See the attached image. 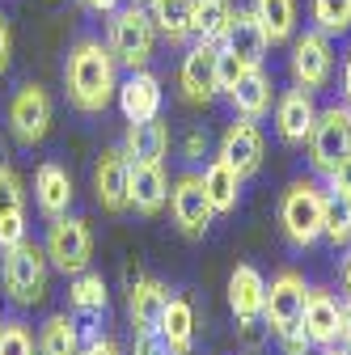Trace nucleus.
Masks as SVG:
<instances>
[{
  "label": "nucleus",
  "instance_id": "c85d7f7f",
  "mask_svg": "<svg viewBox=\"0 0 351 355\" xmlns=\"http://www.w3.org/2000/svg\"><path fill=\"white\" fill-rule=\"evenodd\" d=\"M68 304H72V318H80V322L102 318V313H106V284H102V275H94V271L72 275Z\"/></svg>",
  "mask_w": 351,
  "mask_h": 355
},
{
  "label": "nucleus",
  "instance_id": "5701e85b",
  "mask_svg": "<svg viewBox=\"0 0 351 355\" xmlns=\"http://www.w3.org/2000/svg\"><path fill=\"white\" fill-rule=\"evenodd\" d=\"M262 304H267V279H262L254 266H237L229 275V309L237 322H258Z\"/></svg>",
  "mask_w": 351,
  "mask_h": 355
},
{
  "label": "nucleus",
  "instance_id": "393cba45",
  "mask_svg": "<svg viewBox=\"0 0 351 355\" xmlns=\"http://www.w3.org/2000/svg\"><path fill=\"white\" fill-rule=\"evenodd\" d=\"M199 178H203V191H207L212 211H216V216H229V211L237 207V195H241V182H246V178H241L233 165H225L221 157H216Z\"/></svg>",
  "mask_w": 351,
  "mask_h": 355
},
{
  "label": "nucleus",
  "instance_id": "a19ab883",
  "mask_svg": "<svg viewBox=\"0 0 351 355\" xmlns=\"http://www.w3.org/2000/svg\"><path fill=\"white\" fill-rule=\"evenodd\" d=\"M80 9L94 13V17H110V13L119 9V0H80Z\"/></svg>",
  "mask_w": 351,
  "mask_h": 355
},
{
  "label": "nucleus",
  "instance_id": "473e14b6",
  "mask_svg": "<svg viewBox=\"0 0 351 355\" xmlns=\"http://www.w3.org/2000/svg\"><path fill=\"white\" fill-rule=\"evenodd\" d=\"M322 237L339 250V245H351V199H339V195H326V220H322Z\"/></svg>",
  "mask_w": 351,
  "mask_h": 355
},
{
  "label": "nucleus",
  "instance_id": "1a4fd4ad",
  "mask_svg": "<svg viewBox=\"0 0 351 355\" xmlns=\"http://www.w3.org/2000/svg\"><path fill=\"white\" fill-rule=\"evenodd\" d=\"M216 60H221V42H203L195 38V47L182 51V64H178V89L191 106H207L221 85H216Z\"/></svg>",
  "mask_w": 351,
  "mask_h": 355
},
{
  "label": "nucleus",
  "instance_id": "cd10ccee",
  "mask_svg": "<svg viewBox=\"0 0 351 355\" xmlns=\"http://www.w3.org/2000/svg\"><path fill=\"white\" fill-rule=\"evenodd\" d=\"M38 355H80V326L68 313H51L38 326Z\"/></svg>",
  "mask_w": 351,
  "mask_h": 355
},
{
  "label": "nucleus",
  "instance_id": "9d476101",
  "mask_svg": "<svg viewBox=\"0 0 351 355\" xmlns=\"http://www.w3.org/2000/svg\"><path fill=\"white\" fill-rule=\"evenodd\" d=\"M169 216L178 233L187 237H203L212 229V203H207V191H203V178L199 173H182L178 182L169 187Z\"/></svg>",
  "mask_w": 351,
  "mask_h": 355
},
{
  "label": "nucleus",
  "instance_id": "dca6fc26",
  "mask_svg": "<svg viewBox=\"0 0 351 355\" xmlns=\"http://www.w3.org/2000/svg\"><path fill=\"white\" fill-rule=\"evenodd\" d=\"M300 326H305V334H309L314 347H334V343H339V330H343V304H339L330 292L309 288V292H305Z\"/></svg>",
  "mask_w": 351,
  "mask_h": 355
},
{
  "label": "nucleus",
  "instance_id": "f704fd0d",
  "mask_svg": "<svg viewBox=\"0 0 351 355\" xmlns=\"http://www.w3.org/2000/svg\"><path fill=\"white\" fill-rule=\"evenodd\" d=\"M246 68H250V64H241L229 47H221V60H216V85H221V94H229V89L246 76Z\"/></svg>",
  "mask_w": 351,
  "mask_h": 355
},
{
  "label": "nucleus",
  "instance_id": "f257e3e1",
  "mask_svg": "<svg viewBox=\"0 0 351 355\" xmlns=\"http://www.w3.org/2000/svg\"><path fill=\"white\" fill-rule=\"evenodd\" d=\"M64 89L80 114H102L119 94V60L102 38H76L64 60Z\"/></svg>",
  "mask_w": 351,
  "mask_h": 355
},
{
  "label": "nucleus",
  "instance_id": "79ce46f5",
  "mask_svg": "<svg viewBox=\"0 0 351 355\" xmlns=\"http://www.w3.org/2000/svg\"><path fill=\"white\" fill-rule=\"evenodd\" d=\"M207 148V131H191V136H187V157L191 161H199V153Z\"/></svg>",
  "mask_w": 351,
  "mask_h": 355
},
{
  "label": "nucleus",
  "instance_id": "a878e982",
  "mask_svg": "<svg viewBox=\"0 0 351 355\" xmlns=\"http://www.w3.org/2000/svg\"><path fill=\"white\" fill-rule=\"evenodd\" d=\"M144 9H148V17H153L161 38H169V42H187L191 38L195 0H148Z\"/></svg>",
  "mask_w": 351,
  "mask_h": 355
},
{
  "label": "nucleus",
  "instance_id": "b1692460",
  "mask_svg": "<svg viewBox=\"0 0 351 355\" xmlns=\"http://www.w3.org/2000/svg\"><path fill=\"white\" fill-rule=\"evenodd\" d=\"M123 153L127 161H148V165H161L165 153H169V127L157 119H144V123H131L127 136H123Z\"/></svg>",
  "mask_w": 351,
  "mask_h": 355
},
{
  "label": "nucleus",
  "instance_id": "f8f14e48",
  "mask_svg": "<svg viewBox=\"0 0 351 355\" xmlns=\"http://www.w3.org/2000/svg\"><path fill=\"white\" fill-rule=\"evenodd\" d=\"M127 182H131V161L123 148H106L94 165V191H98V203L102 211L119 216L131 207V195H127Z\"/></svg>",
  "mask_w": 351,
  "mask_h": 355
},
{
  "label": "nucleus",
  "instance_id": "f03ea898",
  "mask_svg": "<svg viewBox=\"0 0 351 355\" xmlns=\"http://www.w3.org/2000/svg\"><path fill=\"white\" fill-rule=\"evenodd\" d=\"M157 26H153V17H148V9L144 5H119L114 13H110V34H106V47H110V55L127 68V72H136V68H148L153 64V55H157Z\"/></svg>",
  "mask_w": 351,
  "mask_h": 355
},
{
  "label": "nucleus",
  "instance_id": "4c0bfd02",
  "mask_svg": "<svg viewBox=\"0 0 351 355\" xmlns=\"http://www.w3.org/2000/svg\"><path fill=\"white\" fill-rule=\"evenodd\" d=\"M326 178H330V195H339V199H351V153H347V157H343V161H339V165H334Z\"/></svg>",
  "mask_w": 351,
  "mask_h": 355
},
{
  "label": "nucleus",
  "instance_id": "f3484780",
  "mask_svg": "<svg viewBox=\"0 0 351 355\" xmlns=\"http://www.w3.org/2000/svg\"><path fill=\"white\" fill-rule=\"evenodd\" d=\"M229 106L237 110V119H262V114H271V102H275V85H271V76L262 72V64L258 68H246V76L229 89Z\"/></svg>",
  "mask_w": 351,
  "mask_h": 355
},
{
  "label": "nucleus",
  "instance_id": "c03bdc74",
  "mask_svg": "<svg viewBox=\"0 0 351 355\" xmlns=\"http://www.w3.org/2000/svg\"><path fill=\"white\" fill-rule=\"evenodd\" d=\"M343 102L351 106V51H347V60H343Z\"/></svg>",
  "mask_w": 351,
  "mask_h": 355
},
{
  "label": "nucleus",
  "instance_id": "c756f323",
  "mask_svg": "<svg viewBox=\"0 0 351 355\" xmlns=\"http://www.w3.org/2000/svg\"><path fill=\"white\" fill-rule=\"evenodd\" d=\"M157 330L169 338V347H178L182 355H191V343H195V309H191V300L169 296V304H165Z\"/></svg>",
  "mask_w": 351,
  "mask_h": 355
},
{
  "label": "nucleus",
  "instance_id": "aec40b11",
  "mask_svg": "<svg viewBox=\"0 0 351 355\" xmlns=\"http://www.w3.org/2000/svg\"><path fill=\"white\" fill-rule=\"evenodd\" d=\"M72 195H76V191H72V178H68L64 165H55V161L38 165V173H34V203H38L42 216H47V220L68 216Z\"/></svg>",
  "mask_w": 351,
  "mask_h": 355
},
{
  "label": "nucleus",
  "instance_id": "39448f33",
  "mask_svg": "<svg viewBox=\"0 0 351 355\" xmlns=\"http://www.w3.org/2000/svg\"><path fill=\"white\" fill-rule=\"evenodd\" d=\"M42 250H47L51 266L60 275H80V271H89V258H94V233L85 220L76 216H55L47 220V241H42Z\"/></svg>",
  "mask_w": 351,
  "mask_h": 355
},
{
  "label": "nucleus",
  "instance_id": "58836bf2",
  "mask_svg": "<svg viewBox=\"0 0 351 355\" xmlns=\"http://www.w3.org/2000/svg\"><path fill=\"white\" fill-rule=\"evenodd\" d=\"M9 60H13V26H9L5 13H0V76L9 72Z\"/></svg>",
  "mask_w": 351,
  "mask_h": 355
},
{
  "label": "nucleus",
  "instance_id": "9b49d317",
  "mask_svg": "<svg viewBox=\"0 0 351 355\" xmlns=\"http://www.w3.org/2000/svg\"><path fill=\"white\" fill-rule=\"evenodd\" d=\"M262 157H267V140H262L258 123L254 119H233L221 136V161L233 165L241 178H250V173L262 169Z\"/></svg>",
  "mask_w": 351,
  "mask_h": 355
},
{
  "label": "nucleus",
  "instance_id": "6e6552de",
  "mask_svg": "<svg viewBox=\"0 0 351 355\" xmlns=\"http://www.w3.org/2000/svg\"><path fill=\"white\" fill-rule=\"evenodd\" d=\"M288 68H292V80H296L300 89H309V94L326 89L330 76H334V47H330V38H326L322 30L296 34V38H292Z\"/></svg>",
  "mask_w": 351,
  "mask_h": 355
},
{
  "label": "nucleus",
  "instance_id": "0eeeda50",
  "mask_svg": "<svg viewBox=\"0 0 351 355\" xmlns=\"http://www.w3.org/2000/svg\"><path fill=\"white\" fill-rule=\"evenodd\" d=\"M9 131L22 148H38L51 131V94L42 85H22L9 98Z\"/></svg>",
  "mask_w": 351,
  "mask_h": 355
},
{
  "label": "nucleus",
  "instance_id": "e433bc0d",
  "mask_svg": "<svg viewBox=\"0 0 351 355\" xmlns=\"http://www.w3.org/2000/svg\"><path fill=\"white\" fill-rule=\"evenodd\" d=\"M275 343H280V351H284V355H309V347H314L300 322H296V326H288V330H280V334H275Z\"/></svg>",
  "mask_w": 351,
  "mask_h": 355
},
{
  "label": "nucleus",
  "instance_id": "49530a36",
  "mask_svg": "<svg viewBox=\"0 0 351 355\" xmlns=\"http://www.w3.org/2000/svg\"><path fill=\"white\" fill-rule=\"evenodd\" d=\"M322 355H347V351H334V347H326V351H322Z\"/></svg>",
  "mask_w": 351,
  "mask_h": 355
},
{
  "label": "nucleus",
  "instance_id": "ea45409f",
  "mask_svg": "<svg viewBox=\"0 0 351 355\" xmlns=\"http://www.w3.org/2000/svg\"><path fill=\"white\" fill-rule=\"evenodd\" d=\"M80 355H123V351H119V343H114V338H102V334H94L89 343L80 347Z\"/></svg>",
  "mask_w": 351,
  "mask_h": 355
},
{
  "label": "nucleus",
  "instance_id": "2f4dec72",
  "mask_svg": "<svg viewBox=\"0 0 351 355\" xmlns=\"http://www.w3.org/2000/svg\"><path fill=\"white\" fill-rule=\"evenodd\" d=\"M309 17H314V30H322L326 38L347 34L351 30V0H309Z\"/></svg>",
  "mask_w": 351,
  "mask_h": 355
},
{
  "label": "nucleus",
  "instance_id": "ddd939ff",
  "mask_svg": "<svg viewBox=\"0 0 351 355\" xmlns=\"http://www.w3.org/2000/svg\"><path fill=\"white\" fill-rule=\"evenodd\" d=\"M305 279L296 275V271H280L271 284H267V304H262V318H267V326H271V334H280V330H288V326H296L300 322V313H305Z\"/></svg>",
  "mask_w": 351,
  "mask_h": 355
},
{
  "label": "nucleus",
  "instance_id": "a18cd8bd",
  "mask_svg": "<svg viewBox=\"0 0 351 355\" xmlns=\"http://www.w3.org/2000/svg\"><path fill=\"white\" fill-rule=\"evenodd\" d=\"M343 292H347V300H351V254L343 258Z\"/></svg>",
  "mask_w": 351,
  "mask_h": 355
},
{
  "label": "nucleus",
  "instance_id": "2eb2a0df",
  "mask_svg": "<svg viewBox=\"0 0 351 355\" xmlns=\"http://www.w3.org/2000/svg\"><path fill=\"white\" fill-rule=\"evenodd\" d=\"M119 110H123V119L127 123H144V119H157L161 114V102H165V94H161V80L148 72V68H136V72H127V80L119 85Z\"/></svg>",
  "mask_w": 351,
  "mask_h": 355
},
{
  "label": "nucleus",
  "instance_id": "412c9836",
  "mask_svg": "<svg viewBox=\"0 0 351 355\" xmlns=\"http://www.w3.org/2000/svg\"><path fill=\"white\" fill-rule=\"evenodd\" d=\"M169 304V288L161 279H131L127 288V313H131V326L136 330H157L161 326V313Z\"/></svg>",
  "mask_w": 351,
  "mask_h": 355
},
{
  "label": "nucleus",
  "instance_id": "20e7f679",
  "mask_svg": "<svg viewBox=\"0 0 351 355\" xmlns=\"http://www.w3.org/2000/svg\"><path fill=\"white\" fill-rule=\"evenodd\" d=\"M322 220H326V195L318 191V182H292L280 195V229L296 250H309L322 237Z\"/></svg>",
  "mask_w": 351,
  "mask_h": 355
},
{
  "label": "nucleus",
  "instance_id": "6ab92c4d",
  "mask_svg": "<svg viewBox=\"0 0 351 355\" xmlns=\"http://www.w3.org/2000/svg\"><path fill=\"white\" fill-rule=\"evenodd\" d=\"M131 207L140 216H161V207L169 203V182H165V169L148 165V161H131V182H127Z\"/></svg>",
  "mask_w": 351,
  "mask_h": 355
},
{
  "label": "nucleus",
  "instance_id": "7ed1b4c3",
  "mask_svg": "<svg viewBox=\"0 0 351 355\" xmlns=\"http://www.w3.org/2000/svg\"><path fill=\"white\" fill-rule=\"evenodd\" d=\"M47 275H51V258L42 245H34L30 237H22L17 245L5 250L0 262V284H5L13 304H38L47 296Z\"/></svg>",
  "mask_w": 351,
  "mask_h": 355
},
{
  "label": "nucleus",
  "instance_id": "423d86ee",
  "mask_svg": "<svg viewBox=\"0 0 351 355\" xmlns=\"http://www.w3.org/2000/svg\"><path fill=\"white\" fill-rule=\"evenodd\" d=\"M309 165L318 173H330L347 153H351V106L347 102H334L326 110H318V123L309 131Z\"/></svg>",
  "mask_w": 351,
  "mask_h": 355
},
{
  "label": "nucleus",
  "instance_id": "bb28decb",
  "mask_svg": "<svg viewBox=\"0 0 351 355\" xmlns=\"http://www.w3.org/2000/svg\"><path fill=\"white\" fill-rule=\"evenodd\" d=\"M250 13L258 17L267 42H292L296 38V0H254Z\"/></svg>",
  "mask_w": 351,
  "mask_h": 355
},
{
  "label": "nucleus",
  "instance_id": "a211bd4d",
  "mask_svg": "<svg viewBox=\"0 0 351 355\" xmlns=\"http://www.w3.org/2000/svg\"><path fill=\"white\" fill-rule=\"evenodd\" d=\"M26 237V191L22 178L0 165V250H9Z\"/></svg>",
  "mask_w": 351,
  "mask_h": 355
},
{
  "label": "nucleus",
  "instance_id": "4468645a",
  "mask_svg": "<svg viewBox=\"0 0 351 355\" xmlns=\"http://www.w3.org/2000/svg\"><path fill=\"white\" fill-rule=\"evenodd\" d=\"M318 123V102L309 89H288V94L275 98V131H280V140L284 144H305L309 140V131Z\"/></svg>",
  "mask_w": 351,
  "mask_h": 355
},
{
  "label": "nucleus",
  "instance_id": "4be33fe9",
  "mask_svg": "<svg viewBox=\"0 0 351 355\" xmlns=\"http://www.w3.org/2000/svg\"><path fill=\"white\" fill-rule=\"evenodd\" d=\"M221 47H229L241 64H250V68H258L262 60H267V34H262V26H258V17L250 13V9H237L233 13V26H229V34L221 38Z\"/></svg>",
  "mask_w": 351,
  "mask_h": 355
},
{
  "label": "nucleus",
  "instance_id": "c9c22d12",
  "mask_svg": "<svg viewBox=\"0 0 351 355\" xmlns=\"http://www.w3.org/2000/svg\"><path fill=\"white\" fill-rule=\"evenodd\" d=\"M131 355H182L178 347H169V338L161 330H136V347Z\"/></svg>",
  "mask_w": 351,
  "mask_h": 355
},
{
  "label": "nucleus",
  "instance_id": "7c9ffc66",
  "mask_svg": "<svg viewBox=\"0 0 351 355\" xmlns=\"http://www.w3.org/2000/svg\"><path fill=\"white\" fill-rule=\"evenodd\" d=\"M233 0H195V21H191V34L203 38V42H221L233 26Z\"/></svg>",
  "mask_w": 351,
  "mask_h": 355
},
{
  "label": "nucleus",
  "instance_id": "37998d69",
  "mask_svg": "<svg viewBox=\"0 0 351 355\" xmlns=\"http://www.w3.org/2000/svg\"><path fill=\"white\" fill-rule=\"evenodd\" d=\"M339 343H343V351L351 355V300L343 304V330H339Z\"/></svg>",
  "mask_w": 351,
  "mask_h": 355
},
{
  "label": "nucleus",
  "instance_id": "72a5a7b5",
  "mask_svg": "<svg viewBox=\"0 0 351 355\" xmlns=\"http://www.w3.org/2000/svg\"><path fill=\"white\" fill-rule=\"evenodd\" d=\"M0 355H38V343L26 322H0Z\"/></svg>",
  "mask_w": 351,
  "mask_h": 355
}]
</instances>
